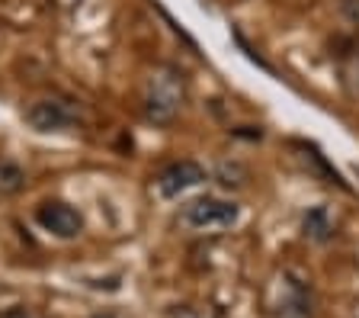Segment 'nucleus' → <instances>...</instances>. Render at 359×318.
<instances>
[{
	"label": "nucleus",
	"instance_id": "f03ea898",
	"mask_svg": "<svg viewBox=\"0 0 359 318\" xmlns=\"http://www.w3.org/2000/svg\"><path fill=\"white\" fill-rule=\"evenodd\" d=\"M269 318H314V296L302 277L283 270L269 286Z\"/></svg>",
	"mask_w": 359,
	"mask_h": 318
},
{
	"label": "nucleus",
	"instance_id": "9d476101",
	"mask_svg": "<svg viewBox=\"0 0 359 318\" xmlns=\"http://www.w3.org/2000/svg\"><path fill=\"white\" fill-rule=\"evenodd\" d=\"M340 10L350 16L353 23H359V0H340Z\"/></svg>",
	"mask_w": 359,
	"mask_h": 318
},
{
	"label": "nucleus",
	"instance_id": "0eeeda50",
	"mask_svg": "<svg viewBox=\"0 0 359 318\" xmlns=\"http://www.w3.org/2000/svg\"><path fill=\"white\" fill-rule=\"evenodd\" d=\"M302 235L314 244H327L337 235V222L327 206H314V209H308L302 216Z\"/></svg>",
	"mask_w": 359,
	"mask_h": 318
},
{
	"label": "nucleus",
	"instance_id": "f8f14e48",
	"mask_svg": "<svg viewBox=\"0 0 359 318\" xmlns=\"http://www.w3.org/2000/svg\"><path fill=\"white\" fill-rule=\"evenodd\" d=\"M93 318H116L112 312H100V315H93Z\"/></svg>",
	"mask_w": 359,
	"mask_h": 318
},
{
	"label": "nucleus",
	"instance_id": "6e6552de",
	"mask_svg": "<svg viewBox=\"0 0 359 318\" xmlns=\"http://www.w3.org/2000/svg\"><path fill=\"white\" fill-rule=\"evenodd\" d=\"M22 183H26L22 167L13 164L10 158H0V193H20Z\"/></svg>",
	"mask_w": 359,
	"mask_h": 318
},
{
	"label": "nucleus",
	"instance_id": "f257e3e1",
	"mask_svg": "<svg viewBox=\"0 0 359 318\" xmlns=\"http://www.w3.org/2000/svg\"><path fill=\"white\" fill-rule=\"evenodd\" d=\"M187 103V77L173 65H161L144 81V119L154 126H170Z\"/></svg>",
	"mask_w": 359,
	"mask_h": 318
},
{
	"label": "nucleus",
	"instance_id": "423d86ee",
	"mask_svg": "<svg viewBox=\"0 0 359 318\" xmlns=\"http://www.w3.org/2000/svg\"><path fill=\"white\" fill-rule=\"evenodd\" d=\"M199 183H205V167L196 164V161H173L157 174L154 187L164 199H173L180 193H187V190L199 187Z\"/></svg>",
	"mask_w": 359,
	"mask_h": 318
},
{
	"label": "nucleus",
	"instance_id": "39448f33",
	"mask_svg": "<svg viewBox=\"0 0 359 318\" xmlns=\"http://www.w3.org/2000/svg\"><path fill=\"white\" fill-rule=\"evenodd\" d=\"M36 222L55 238H77L83 232V216L74 206L61 203V199H48L36 209Z\"/></svg>",
	"mask_w": 359,
	"mask_h": 318
},
{
	"label": "nucleus",
	"instance_id": "7ed1b4c3",
	"mask_svg": "<svg viewBox=\"0 0 359 318\" xmlns=\"http://www.w3.org/2000/svg\"><path fill=\"white\" fill-rule=\"evenodd\" d=\"M241 219L238 203L222 197H196L180 209V225L193 232H215V228H231Z\"/></svg>",
	"mask_w": 359,
	"mask_h": 318
},
{
	"label": "nucleus",
	"instance_id": "1a4fd4ad",
	"mask_svg": "<svg viewBox=\"0 0 359 318\" xmlns=\"http://www.w3.org/2000/svg\"><path fill=\"white\" fill-rule=\"evenodd\" d=\"M344 81L353 93L359 97V36L350 42V48L344 52Z\"/></svg>",
	"mask_w": 359,
	"mask_h": 318
},
{
	"label": "nucleus",
	"instance_id": "20e7f679",
	"mask_svg": "<svg viewBox=\"0 0 359 318\" xmlns=\"http://www.w3.org/2000/svg\"><path fill=\"white\" fill-rule=\"evenodd\" d=\"M22 119L36 132H67L81 122V106L65 97H42L26 106Z\"/></svg>",
	"mask_w": 359,
	"mask_h": 318
},
{
	"label": "nucleus",
	"instance_id": "9b49d317",
	"mask_svg": "<svg viewBox=\"0 0 359 318\" xmlns=\"http://www.w3.org/2000/svg\"><path fill=\"white\" fill-rule=\"evenodd\" d=\"M0 318H29V312L22 309V305H13V309H4Z\"/></svg>",
	"mask_w": 359,
	"mask_h": 318
}]
</instances>
